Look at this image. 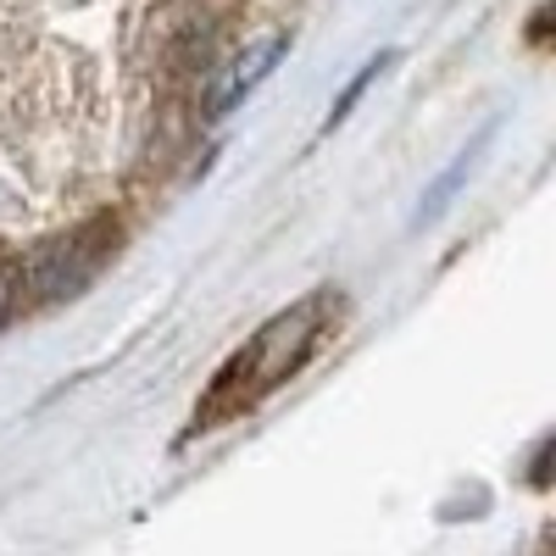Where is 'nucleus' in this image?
<instances>
[{
  "label": "nucleus",
  "instance_id": "nucleus-1",
  "mask_svg": "<svg viewBox=\"0 0 556 556\" xmlns=\"http://www.w3.org/2000/svg\"><path fill=\"white\" fill-rule=\"evenodd\" d=\"M329 295H312L301 301L295 312H278L262 334H251V345H240L228 356V367L217 374V384L206 390V401L195 406V434L201 429H217L228 417L251 412L262 395H273L285 379H295L301 367L312 362V351L323 345V329H329Z\"/></svg>",
  "mask_w": 556,
  "mask_h": 556
},
{
  "label": "nucleus",
  "instance_id": "nucleus-2",
  "mask_svg": "<svg viewBox=\"0 0 556 556\" xmlns=\"http://www.w3.org/2000/svg\"><path fill=\"white\" fill-rule=\"evenodd\" d=\"M278 56H285V39H262L256 51H251V56H245V62L235 67V78H228V89L217 96V112H228V106H235V101L245 96V89H251V84H262V78H267V67H273Z\"/></svg>",
  "mask_w": 556,
  "mask_h": 556
},
{
  "label": "nucleus",
  "instance_id": "nucleus-3",
  "mask_svg": "<svg viewBox=\"0 0 556 556\" xmlns=\"http://www.w3.org/2000/svg\"><path fill=\"white\" fill-rule=\"evenodd\" d=\"M7 312H12V285H7V273H0V323H7Z\"/></svg>",
  "mask_w": 556,
  "mask_h": 556
}]
</instances>
